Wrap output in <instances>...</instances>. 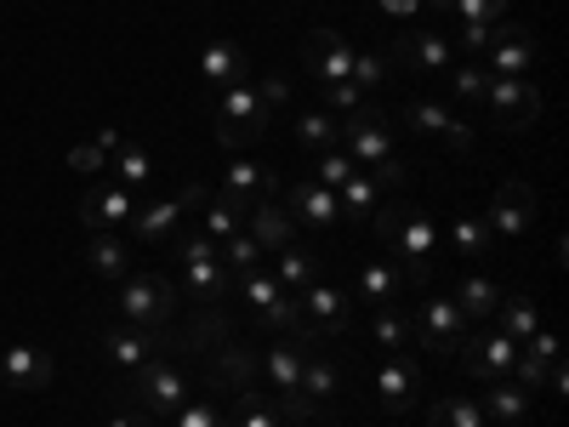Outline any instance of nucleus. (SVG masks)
Masks as SVG:
<instances>
[{"instance_id": "f257e3e1", "label": "nucleus", "mask_w": 569, "mask_h": 427, "mask_svg": "<svg viewBox=\"0 0 569 427\" xmlns=\"http://www.w3.org/2000/svg\"><path fill=\"white\" fill-rule=\"evenodd\" d=\"M370 222H376V234H382V246L399 251L405 285H427V279H433V257H439V228H433V217L416 211V206H405V200H393V206L376 211Z\"/></svg>"}, {"instance_id": "f03ea898", "label": "nucleus", "mask_w": 569, "mask_h": 427, "mask_svg": "<svg viewBox=\"0 0 569 427\" xmlns=\"http://www.w3.org/2000/svg\"><path fill=\"white\" fill-rule=\"evenodd\" d=\"M171 262H177V274H182V285H188V302L194 308H217L222 302V291H228V268H222V257H217V240H206V234L194 228V234H171Z\"/></svg>"}, {"instance_id": "7ed1b4c3", "label": "nucleus", "mask_w": 569, "mask_h": 427, "mask_svg": "<svg viewBox=\"0 0 569 427\" xmlns=\"http://www.w3.org/2000/svg\"><path fill=\"white\" fill-rule=\"evenodd\" d=\"M211 109H217V149H228V155H240L246 142H262L268 120H273V109L257 98V80L222 86L211 98Z\"/></svg>"}, {"instance_id": "20e7f679", "label": "nucleus", "mask_w": 569, "mask_h": 427, "mask_svg": "<svg viewBox=\"0 0 569 427\" xmlns=\"http://www.w3.org/2000/svg\"><path fill=\"white\" fill-rule=\"evenodd\" d=\"M182 308V291L166 279V274H126L120 279V314L126 325L137 330H166Z\"/></svg>"}, {"instance_id": "39448f33", "label": "nucleus", "mask_w": 569, "mask_h": 427, "mask_svg": "<svg viewBox=\"0 0 569 427\" xmlns=\"http://www.w3.org/2000/svg\"><path fill=\"white\" fill-rule=\"evenodd\" d=\"M342 155H348L353 166H365V171H376V166L393 160V131H388V115L376 109V103L342 115Z\"/></svg>"}, {"instance_id": "423d86ee", "label": "nucleus", "mask_w": 569, "mask_h": 427, "mask_svg": "<svg viewBox=\"0 0 569 427\" xmlns=\"http://www.w3.org/2000/svg\"><path fill=\"white\" fill-rule=\"evenodd\" d=\"M131 399L149 410V416H166V421H171L194 394H188V376H182L171 359H149V365L131 376Z\"/></svg>"}, {"instance_id": "0eeeda50", "label": "nucleus", "mask_w": 569, "mask_h": 427, "mask_svg": "<svg viewBox=\"0 0 569 427\" xmlns=\"http://www.w3.org/2000/svg\"><path fill=\"white\" fill-rule=\"evenodd\" d=\"M485 109H490V120H496V126H507V131L536 126V115H541V91H536V80L490 75V86H485Z\"/></svg>"}, {"instance_id": "6e6552de", "label": "nucleus", "mask_w": 569, "mask_h": 427, "mask_svg": "<svg viewBox=\"0 0 569 427\" xmlns=\"http://www.w3.org/2000/svg\"><path fill=\"white\" fill-rule=\"evenodd\" d=\"M456 354H461V370H467V376H479V383H507L512 365H518V342L507 337L501 325L479 330V337H467Z\"/></svg>"}, {"instance_id": "1a4fd4ad", "label": "nucleus", "mask_w": 569, "mask_h": 427, "mask_svg": "<svg viewBox=\"0 0 569 427\" xmlns=\"http://www.w3.org/2000/svg\"><path fill=\"white\" fill-rule=\"evenodd\" d=\"M297 308L308 319V330L325 342V337H342L348 319H353V297L342 291V285H330V279H313L308 291H297Z\"/></svg>"}, {"instance_id": "9d476101", "label": "nucleus", "mask_w": 569, "mask_h": 427, "mask_svg": "<svg viewBox=\"0 0 569 427\" xmlns=\"http://www.w3.org/2000/svg\"><path fill=\"white\" fill-rule=\"evenodd\" d=\"M530 222H536V188H530V182H518V177L501 182V188H496V200H490V217H485L490 240H525Z\"/></svg>"}, {"instance_id": "9b49d317", "label": "nucleus", "mask_w": 569, "mask_h": 427, "mask_svg": "<svg viewBox=\"0 0 569 427\" xmlns=\"http://www.w3.org/2000/svg\"><path fill=\"white\" fill-rule=\"evenodd\" d=\"M399 120H405L410 131H421V137H445L456 155H472V126H467L456 109H445L439 98H410V103L399 109Z\"/></svg>"}, {"instance_id": "f8f14e48", "label": "nucleus", "mask_w": 569, "mask_h": 427, "mask_svg": "<svg viewBox=\"0 0 569 427\" xmlns=\"http://www.w3.org/2000/svg\"><path fill=\"white\" fill-rule=\"evenodd\" d=\"M388 58L405 63V69H416V75H445V69L456 63V40H450L445 29H405V34L393 40Z\"/></svg>"}, {"instance_id": "ddd939ff", "label": "nucleus", "mask_w": 569, "mask_h": 427, "mask_svg": "<svg viewBox=\"0 0 569 427\" xmlns=\"http://www.w3.org/2000/svg\"><path fill=\"white\" fill-rule=\"evenodd\" d=\"M416 342H421L427 354H456V348L467 342L461 308H456L450 297H427V302L416 308Z\"/></svg>"}, {"instance_id": "4468645a", "label": "nucleus", "mask_w": 569, "mask_h": 427, "mask_svg": "<svg viewBox=\"0 0 569 427\" xmlns=\"http://www.w3.org/2000/svg\"><path fill=\"white\" fill-rule=\"evenodd\" d=\"M302 63H308V80L337 86V80L353 75V46H348V34H337V29H313V34L302 40Z\"/></svg>"}, {"instance_id": "2eb2a0df", "label": "nucleus", "mask_w": 569, "mask_h": 427, "mask_svg": "<svg viewBox=\"0 0 569 427\" xmlns=\"http://www.w3.org/2000/svg\"><path fill=\"white\" fill-rule=\"evenodd\" d=\"M479 58H490V75H518L525 80L536 69V34L518 29V23H490V40H485Z\"/></svg>"}, {"instance_id": "dca6fc26", "label": "nucleus", "mask_w": 569, "mask_h": 427, "mask_svg": "<svg viewBox=\"0 0 569 427\" xmlns=\"http://www.w3.org/2000/svg\"><path fill=\"white\" fill-rule=\"evenodd\" d=\"M103 354L126 370V376H137L149 359H160L166 354V330H137V325H109L103 330Z\"/></svg>"}, {"instance_id": "f3484780", "label": "nucleus", "mask_w": 569, "mask_h": 427, "mask_svg": "<svg viewBox=\"0 0 569 427\" xmlns=\"http://www.w3.org/2000/svg\"><path fill=\"white\" fill-rule=\"evenodd\" d=\"M376 399H382V410H393V416L416 410V399H421V370H416L410 354H388V359H382V370H376Z\"/></svg>"}, {"instance_id": "a211bd4d", "label": "nucleus", "mask_w": 569, "mask_h": 427, "mask_svg": "<svg viewBox=\"0 0 569 427\" xmlns=\"http://www.w3.org/2000/svg\"><path fill=\"white\" fill-rule=\"evenodd\" d=\"M131 211H137V195L131 188H91V195L80 200V228L86 234H120L126 222H131Z\"/></svg>"}, {"instance_id": "6ab92c4d", "label": "nucleus", "mask_w": 569, "mask_h": 427, "mask_svg": "<svg viewBox=\"0 0 569 427\" xmlns=\"http://www.w3.org/2000/svg\"><path fill=\"white\" fill-rule=\"evenodd\" d=\"M200 80H211L217 91L222 86H240V80H251V58H246V46L240 40H206L200 46Z\"/></svg>"}, {"instance_id": "aec40b11", "label": "nucleus", "mask_w": 569, "mask_h": 427, "mask_svg": "<svg viewBox=\"0 0 569 427\" xmlns=\"http://www.w3.org/2000/svg\"><path fill=\"white\" fill-rule=\"evenodd\" d=\"M0 383L18 394H40L52 383V354L46 348H0Z\"/></svg>"}, {"instance_id": "412c9836", "label": "nucleus", "mask_w": 569, "mask_h": 427, "mask_svg": "<svg viewBox=\"0 0 569 427\" xmlns=\"http://www.w3.org/2000/svg\"><path fill=\"white\" fill-rule=\"evenodd\" d=\"M563 359V342L552 337V330L541 325L536 337H525L518 342V365H512V376H518V388H547V370Z\"/></svg>"}, {"instance_id": "4be33fe9", "label": "nucleus", "mask_w": 569, "mask_h": 427, "mask_svg": "<svg viewBox=\"0 0 569 427\" xmlns=\"http://www.w3.org/2000/svg\"><path fill=\"white\" fill-rule=\"evenodd\" d=\"M302 359H308V348L297 337H284V342H273V348L257 354V370L268 376L273 394H302Z\"/></svg>"}, {"instance_id": "5701e85b", "label": "nucleus", "mask_w": 569, "mask_h": 427, "mask_svg": "<svg viewBox=\"0 0 569 427\" xmlns=\"http://www.w3.org/2000/svg\"><path fill=\"white\" fill-rule=\"evenodd\" d=\"M284 211H291V222H308V228H330L342 211H337V195L330 188H319L313 177H302V182H291L284 188Z\"/></svg>"}, {"instance_id": "b1692460", "label": "nucleus", "mask_w": 569, "mask_h": 427, "mask_svg": "<svg viewBox=\"0 0 569 427\" xmlns=\"http://www.w3.org/2000/svg\"><path fill=\"white\" fill-rule=\"evenodd\" d=\"M182 217H188V206H182V195L177 200H154V206H142V211H131V240H142V246H166L171 234L182 228Z\"/></svg>"}, {"instance_id": "393cba45", "label": "nucleus", "mask_w": 569, "mask_h": 427, "mask_svg": "<svg viewBox=\"0 0 569 427\" xmlns=\"http://www.w3.org/2000/svg\"><path fill=\"white\" fill-rule=\"evenodd\" d=\"M246 234H251V240L273 257L279 246H291L297 240V222H291V211H284V206H273V200H257L251 211H246Z\"/></svg>"}, {"instance_id": "a878e982", "label": "nucleus", "mask_w": 569, "mask_h": 427, "mask_svg": "<svg viewBox=\"0 0 569 427\" xmlns=\"http://www.w3.org/2000/svg\"><path fill=\"white\" fill-rule=\"evenodd\" d=\"M194 211H200V234H206V240H228V234L246 228V211H251V206H240L233 195H222V188H217V195L206 188V200H200Z\"/></svg>"}, {"instance_id": "bb28decb", "label": "nucleus", "mask_w": 569, "mask_h": 427, "mask_svg": "<svg viewBox=\"0 0 569 427\" xmlns=\"http://www.w3.org/2000/svg\"><path fill=\"white\" fill-rule=\"evenodd\" d=\"M279 188V177L268 171V166H257V160H233L228 171H222V195H233L240 206H257V200H268Z\"/></svg>"}, {"instance_id": "cd10ccee", "label": "nucleus", "mask_w": 569, "mask_h": 427, "mask_svg": "<svg viewBox=\"0 0 569 427\" xmlns=\"http://www.w3.org/2000/svg\"><path fill=\"white\" fill-rule=\"evenodd\" d=\"M348 297H359V308H393L399 302V268L393 262H365L353 274V291Z\"/></svg>"}, {"instance_id": "c85d7f7f", "label": "nucleus", "mask_w": 569, "mask_h": 427, "mask_svg": "<svg viewBox=\"0 0 569 427\" xmlns=\"http://www.w3.org/2000/svg\"><path fill=\"white\" fill-rule=\"evenodd\" d=\"M388 206V188L376 182V171H353L342 188H337V211L342 217H376Z\"/></svg>"}, {"instance_id": "c756f323", "label": "nucleus", "mask_w": 569, "mask_h": 427, "mask_svg": "<svg viewBox=\"0 0 569 427\" xmlns=\"http://www.w3.org/2000/svg\"><path fill=\"white\" fill-rule=\"evenodd\" d=\"M268 274H273L291 297H297V291H308V285L319 279V257H313L308 246H297V240H291V246H279V251H273V268H268Z\"/></svg>"}, {"instance_id": "7c9ffc66", "label": "nucleus", "mask_w": 569, "mask_h": 427, "mask_svg": "<svg viewBox=\"0 0 569 427\" xmlns=\"http://www.w3.org/2000/svg\"><path fill=\"white\" fill-rule=\"evenodd\" d=\"M501 297H507V291H501L496 279H485V274H467V279L456 285V297H450V302H456V308H461V319L472 325V319H496Z\"/></svg>"}, {"instance_id": "2f4dec72", "label": "nucleus", "mask_w": 569, "mask_h": 427, "mask_svg": "<svg viewBox=\"0 0 569 427\" xmlns=\"http://www.w3.org/2000/svg\"><path fill=\"white\" fill-rule=\"evenodd\" d=\"M337 394H342V370H337V359L308 348V359H302V399L325 410V405L337 399Z\"/></svg>"}, {"instance_id": "473e14b6", "label": "nucleus", "mask_w": 569, "mask_h": 427, "mask_svg": "<svg viewBox=\"0 0 569 427\" xmlns=\"http://www.w3.org/2000/svg\"><path fill=\"white\" fill-rule=\"evenodd\" d=\"M109 171H114V182L120 188H131V195H137V188L142 182H149L160 166H154V155L149 149H142V142H131V137H120V149L109 155Z\"/></svg>"}, {"instance_id": "72a5a7b5", "label": "nucleus", "mask_w": 569, "mask_h": 427, "mask_svg": "<svg viewBox=\"0 0 569 427\" xmlns=\"http://www.w3.org/2000/svg\"><path fill=\"white\" fill-rule=\"evenodd\" d=\"M485 421L496 427H518L530 416V388H518V383H490V399H479Z\"/></svg>"}, {"instance_id": "f704fd0d", "label": "nucleus", "mask_w": 569, "mask_h": 427, "mask_svg": "<svg viewBox=\"0 0 569 427\" xmlns=\"http://www.w3.org/2000/svg\"><path fill=\"white\" fill-rule=\"evenodd\" d=\"M370 337H376V348H382V354H410L416 319L399 314V308H370Z\"/></svg>"}, {"instance_id": "c9c22d12", "label": "nucleus", "mask_w": 569, "mask_h": 427, "mask_svg": "<svg viewBox=\"0 0 569 427\" xmlns=\"http://www.w3.org/2000/svg\"><path fill=\"white\" fill-rule=\"evenodd\" d=\"M86 262H91V274H103V279H114V285L131 274V251H126V240H120V234H91Z\"/></svg>"}, {"instance_id": "e433bc0d", "label": "nucleus", "mask_w": 569, "mask_h": 427, "mask_svg": "<svg viewBox=\"0 0 569 427\" xmlns=\"http://www.w3.org/2000/svg\"><path fill=\"white\" fill-rule=\"evenodd\" d=\"M251 376H257V354L240 348V342H222V359L211 365V388H251Z\"/></svg>"}, {"instance_id": "4c0bfd02", "label": "nucleus", "mask_w": 569, "mask_h": 427, "mask_svg": "<svg viewBox=\"0 0 569 427\" xmlns=\"http://www.w3.org/2000/svg\"><path fill=\"white\" fill-rule=\"evenodd\" d=\"M297 142L308 155H325V149H342V126L330 120L325 109H308V115H297Z\"/></svg>"}, {"instance_id": "58836bf2", "label": "nucleus", "mask_w": 569, "mask_h": 427, "mask_svg": "<svg viewBox=\"0 0 569 427\" xmlns=\"http://www.w3.org/2000/svg\"><path fill=\"white\" fill-rule=\"evenodd\" d=\"M496 325L507 330L512 342H525V337H536V330H541V308H536L530 297H501V308H496Z\"/></svg>"}, {"instance_id": "ea45409f", "label": "nucleus", "mask_w": 569, "mask_h": 427, "mask_svg": "<svg viewBox=\"0 0 569 427\" xmlns=\"http://www.w3.org/2000/svg\"><path fill=\"white\" fill-rule=\"evenodd\" d=\"M450 246H456L461 262H485V257H490V228H485V217H456V222H450Z\"/></svg>"}, {"instance_id": "a19ab883", "label": "nucleus", "mask_w": 569, "mask_h": 427, "mask_svg": "<svg viewBox=\"0 0 569 427\" xmlns=\"http://www.w3.org/2000/svg\"><path fill=\"white\" fill-rule=\"evenodd\" d=\"M427 427H485V410H479V399L445 394V399H433V410H427Z\"/></svg>"}, {"instance_id": "79ce46f5", "label": "nucleus", "mask_w": 569, "mask_h": 427, "mask_svg": "<svg viewBox=\"0 0 569 427\" xmlns=\"http://www.w3.org/2000/svg\"><path fill=\"white\" fill-rule=\"evenodd\" d=\"M217 257H222L228 279H233V274H246V268H262V262H268V251L251 240L246 228H240V234H228V240H217Z\"/></svg>"}, {"instance_id": "37998d69", "label": "nucleus", "mask_w": 569, "mask_h": 427, "mask_svg": "<svg viewBox=\"0 0 569 427\" xmlns=\"http://www.w3.org/2000/svg\"><path fill=\"white\" fill-rule=\"evenodd\" d=\"M450 98L456 103H485V86H490V69L485 63H450Z\"/></svg>"}, {"instance_id": "c03bdc74", "label": "nucleus", "mask_w": 569, "mask_h": 427, "mask_svg": "<svg viewBox=\"0 0 569 427\" xmlns=\"http://www.w3.org/2000/svg\"><path fill=\"white\" fill-rule=\"evenodd\" d=\"M233 405H240V410H233V427H284L279 410H273V399H262L257 388H240V394H233Z\"/></svg>"}, {"instance_id": "a18cd8bd", "label": "nucleus", "mask_w": 569, "mask_h": 427, "mask_svg": "<svg viewBox=\"0 0 569 427\" xmlns=\"http://www.w3.org/2000/svg\"><path fill=\"white\" fill-rule=\"evenodd\" d=\"M359 91H370V86H388L393 80V58L388 52H353V75H348Z\"/></svg>"}, {"instance_id": "49530a36", "label": "nucleus", "mask_w": 569, "mask_h": 427, "mask_svg": "<svg viewBox=\"0 0 569 427\" xmlns=\"http://www.w3.org/2000/svg\"><path fill=\"white\" fill-rule=\"evenodd\" d=\"M353 171H359V166H353V160H348L342 149H325V155H319V166H313V182H319V188H330V195H337V188H342V182H348Z\"/></svg>"}, {"instance_id": "de8ad7c7", "label": "nucleus", "mask_w": 569, "mask_h": 427, "mask_svg": "<svg viewBox=\"0 0 569 427\" xmlns=\"http://www.w3.org/2000/svg\"><path fill=\"white\" fill-rule=\"evenodd\" d=\"M512 0H450L445 12H456V23H496Z\"/></svg>"}, {"instance_id": "09e8293b", "label": "nucleus", "mask_w": 569, "mask_h": 427, "mask_svg": "<svg viewBox=\"0 0 569 427\" xmlns=\"http://www.w3.org/2000/svg\"><path fill=\"white\" fill-rule=\"evenodd\" d=\"M171 427H228V421H222L217 399H188V405L171 416Z\"/></svg>"}, {"instance_id": "8fccbe9b", "label": "nucleus", "mask_w": 569, "mask_h": 427, "mask_svg": "<svg viewBox=\"0 0 569 427\" xmlns=\"http://www.w3.org/2000/svg\"><path fill=\"white\" fill-rule=\"evenodd\" d=\"M69 166H74V171H109V142H103V137L74 142V149H69Z\"/></svg>"}, {"instance_id": "3c124183", "label": "nucleus", "mask_w": 569, "mask_h": 427, "mask_svg": "<svg viewBox=\"0 0 569 427\" xmlns=\"http://www.w3.org/2000/svg\"><path fill=\"white\" fill-rule=\"evenodd\" d=\"M325 98H330V109H342V115L365 109V91H359L353 80H337V86H325Z\"/></svg>"}, {"instance_id": "603ef678", "label": "nucleus", "mask_w": 569, "mask_h": 427, "mask_svg": "<svg viewBox=\"0 0 569 427\" xmlns=\"http://www.w3.org/2000/svg\"><path fill=\"white\" fill-rule=\"evenodd\" d=\"M485 40H490V23H461L456 29V46H461V52H472V58L485 52Z\"/></svg>"}, {"instance_id": "864d4df0", "label": "nucleus", "mask_w": 569, "mask_h": 427, "mask_svg": "<svg viewBox=\"0 0 569 427\" xmlns=\"http://www.w3.org/2000/svg\"><path fill=\"white\" fill-rule=\"evenodd\" d=\"M257 98L273 109V103H284V98H291V80H284V75H262V86H257Z\"/></svg>"}, {"instance_id": "5fc2aeb1", "label": "nucleus", "mask_w": 569, "mask_h": 427, "mask_svg": "<svg viewBox=\"0 0 569 427\" xmlns=\"http://www.w3.org/2000/svg\"><path fill=\"white\" fill-rule=\"evenodd\" d=\"M376 7H382L388 18H399V23H410V18L421 12V0H376Z\"/></svg>"}, {"instance_id": "6e6d98bb", "label": "nucleus", "mask_w": 569, "mask_h": 427, "mask_svg": "<svg viewBox=\"0 0 569 427\" xmlns=\"http://www.w3.org/2000/svg\"><path fill=\"white\" fill-rule=\"evenodd\" d=\"M103 427H149V421H142V416H126V410H114Z\"/></svg>"}, {"instance_id": "4d7b16f0", "label": "nucleus", "mask_w": 569, "mask_h": 427, "mask_svg": "<svg viewBox=\"0 0 569 427\" xmlns=\"http://www.w3.org/2000/svg\"><path fill=\"white\" fill-rule=\"evenodd\" d=\"M421 7H439V12H445V7H450V0H421Z\"/></svg>"}, {"instance_id": "13d9d810", "label": "nucleus", "mask_w": 569, "mask_h": 427, "mask_svg": "<svg viewBox=\"0 0 569 427\" xmlns=\"http://www.w3.org/2000/svg\"><path fill=\"white\" fill-rule=\"evenodd\" d=\"M0 394H7V383H0Z\"/></svg>"}, {"instance_id": "bf43d9fd", "label": "nucleus", "mask_w": 569, "mask_h": 427, "mask_svg": "<svg viewBox=\"0 0 569 427\" xmlns=\"http://www.w3.org/2000/svg\"><path fill=\"white\" fill-rule=\"evenodd\" d=\"M485 427H496V421H485Z\"/></svg>"}]
</instances>
